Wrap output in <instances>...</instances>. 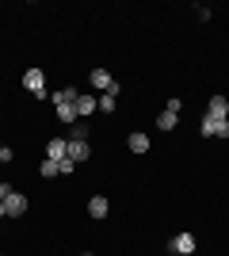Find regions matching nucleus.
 Segmentation results:
<instances>
[{"mask_svg":"<svg viewBox=\"0 0 229 256\" xmlns=\"http://www.w3.org/2000/svg\"><path fill=\"white\" fill-rule=\"evenodd\" d=\"M38 176H42V180H54V176H61V172H57L54 160H42V164H38Z\"/></svg>","mask_w":229,"mask_h":256,"instance_id":"nucleus-15","label":"nucleus"},{"mask_svg":"<svg viewBox=\"0 0 229 256\" xmlns=\"http://www.w3.org/2000/svg\"><path fill=\"white\" fill-rule=\"evenodd\" d=\"M11 160H15V153H11L8 146H4V150H0V164H11Z\"/></svg>","mask_w":229,"mask_h":256,"instance_id":"nucleus-20","label":"nucleus"},{"mask_svg":"<svg viewBox=\"0 0 229 256\" xmlns=\"http://www.w3.org/2000/svg\"><path fill=\"white\" fill-rule=\"evenodd\" d=\"M65 142H69L65 157L73 160V164H84V160L92 157V150H88V142H84V138H65Z\"/></svg>","mask_w":229,"mask_h":256,"instance_id":"nucleus-4","label":"nucleus"},{"mask_svg":"<svg viewBox=\"0 0 229 256\" xmlns=\"http://www.w3.org/2000/svg\"><path fill=\"white\" fill-rule=\"evenodd\" d=\"M0 218H8V214H4V203H0Z\"/></svg>","mask_w":229,"mask_h":256,"instance_id":"nucleus-22","label":"nucleus"},{"mask_svg":"<svg viewBox=\"0 0 229 256\" xmlns=\"http://www.w3.org/2000/svg\"><path fill=\"white\" fill-rule=\"evenodd\" d=\"M168 248H172V252L191 256V252H195V234H176L172 241H168Z\"/></svg>","mask_w":229,"mask_h":256,"instance_id":"nucleus-6","label":"nucleus"},{"mask_svg":"<svg viewBox=\"0 0 229 256\" xmlns=\"http://www.w3.org/2000/svg\"><path fill=\"white\" fill-rule=\"evenodd\" d=\"M214 138H229V118H218V126H214Z\"/></svg>","mask_w":229,"mask_h":256,"instance_id":"nucleus-18","label":"nucleus"},{"mask_svg":"<svg viewBox=\"0 0 229 256\" xmlns=\"http://www.w3.org/2000/svg\"><path fill=\"white\" fill-rule=\"evenodd\" d=\"M73 107H76V115H80V118H88V115H96V111H99V107H96V96H88V92H76Z\"/></svg>","mask_w":229,"mask_h":256,"instance_id":"nucleus-5","label":"nucleus"},{"mask_svg":"<svg viewBox=\"0 0 229 256\" xmlns=\"http://www.w3.org/2000/svg\"><path fill=\"white\" fill-rule=\"evenodd\" d=\"M80 256H92V252H80Z\"/></svg>","mask_w":229,"mask_h":256,"instance_id":"nucleus-23","label":"nucleus"},{"mask_svg":"<svg viewBox=\"0 0 229 256\" xmlns=\"http://www.w3.org/2000/svg\"><path fill=\"white\" fill-rule=\"evenodd\" d=\"M115 100H119V92H99V96H96V107L103 111V115H111V111H115Z\"/></svg>","mask_w":229,"mask_h":256,"instance_id":"nucleus-11","label":"nucleus"},{"mask_svg":"<svg viewBox=\"0 0 229 256\" xmlns=\"http://www.w3.org/2000/svg\"><path fill=\"white\" fill-rule=\"evenodd\" d=\"M54 111H57V118H61V122H65V126H73L76 118H80V115H76V107H73V104H57Z\"/></svg>","mask_w":229,"mask_h":256,"instance_id":"nucleus-12","label":"nucleus"},{"mask_svg":"<svg viewBox=\"0 0 229 256\" xmlns=\"http://www.w3.org/2000/svg\"><path fill=\"white\" fill-rule=\"evenodd\" d=\"M107 210H111L107 195H92V199H88V214H92V218H107Z\"/></svg>","mask_w":229,"mask_h":256,"instance_id":"nucleus-9","label":"nucleus"},{"mask_svg":"<svg viewBox=\"0 0 229 256\" xmlns=\"http://www.w3.org/2000/svg\"><path fill=\"white\" fill-rule=\"evenodd\" d=\"M176 122H180L176 111H161V115H157V130H176Z\"/></svg>","mask_w":229,"mask_h":256,"instance_id":"nucleus-13","label":"nucleus"},{"mask_svg":"<svg viewBox=\"0 0 229 256\" xmlns=\"http://www.w3.org/2000/svg\"><path fill=\"white\" fill-rule=\"evenodd\" d=\"M73 168H76V164H73V160H69V157H65V160H57V172H61V176H69V172H73Z\"/></svg>","mask_w":229,"mask_h":256,"instance_id":"nucleus-19","label":"nucleus"},{"mask_svg":"<svg viewBox=\"0 0 229 256\" xmlns=\"http://www.w3.org/2000/svg\"><path fill=\"white\" fill-rule=\"evenodd\" d=\"M126 146H130V153H149V134H142V130H134L130 138H126Z\"/></svg>","mask_w":229,"mask_h":256,"instance_id":"nucleus-10","label":"nucleus"},{"mask_svg":"<svg viewBox=\"0 0 229 256\" xmlns=\"http://www.w3.org/2000/svg\"><path fill=\"white\" fill-rule=\"evenodd\" d=\"M8 195H11V184H8V180H0V203H4Z\"/></svg>","mask_w":229,"mask_h":256,"instance_id":"nucleus-21","label":"nucleus"},{"mask_svg":"<svg viewBox=\"0 0 229 256\" xmlns=\"http://www.w3.org/2000/svg\"><path fill=\"white\" fill-rule=\"evenodd\" d=\"M23 88H27L34 100H46V73L42 69H27V73H23Z\"/></svg>","mask_w":229,"mask_h":256,"instance_id":"nucleus-1","label":"nucleus"},{"mask_svg":"<svg viewBox=\"0 0 229 256\" xmlns=\"http://www.w3.org/2000/svg\"><path fill=\"white\" fill-rule=\"evenodd\" d=\"M27 206H31V203H27V195L11 188V195L4 199V214H8V218H23V214H27Z\"/></svg>","mask_w":229,"mask_h":256,"instance_id":"nucleus-2","label":"nucleus"},{"mask_svg":"<svg viewBox=\"0 0 229 256\" xmlns=\"http://www.w3.org/2000/svg\"><path fill=\"white\" fill-rule=\"evenodd\" d=\"M214 126H218V118L203 115V122H199V134H207V138H214Z\"/></svg>","mask_w":229,"mask_h":256,"instance_id":"nucleus-16","label":"nucleus"},{"mask_svg":"<svg viewBox=\"0 0 229 256\" xmlns=\"http://www.w3.org/2000/svg\"><path fill=\"white\" fill-rule=\"evenodd\" d=\"M73 100H76V88H57L54 92V107L57 104H73Z\"/></svg>","mask_w":229,"mask_h":256,"instance_id":"nucleus-14","label":"nucleus"},{"mask_svg":"<svg viewBox=\"0 0 229 256\" xmlns=\"http://www.w3.org/2000/svg\"><path fill=\"white\" fill-rule=\"evenodd\" d=\"M0 150H4V142H0Z\"/></svg>","mask_w":229,"mask_h":256,"instance_id":"nucleus-24","label":"nucleus"},{"mask_svg":"<svg viewBox=\"0 0 229 256\" xmlns=\"http://www.w3.org/2000/svg\"><path fill=\"white\" fill-rule=\"evenodd\" d=\"M84 134H88V122H80V118H76L73 126H69V134H65V138H84Z\"/></svg>","mask_w":229,"mask_h":256,"instance_id":"nucleus-17","label":"nucleus"},{"mask_svg":"<svg viewBox=\"0 0 229 256\" xmlns=\"http://www.w3.org/2000/svg\"><path fill=\"white\" fill-rule=\"evenodd\" d=\"M88 80H92V88H99V92H119V80H115L107 69H92Z\"/></svg>","mask_w":229,"mask_h":256,"instance_id":"nucleus-3","label":"nucleus"},{"mask_svg":"<svg viewBox=\"0 0 229 256\" xmlns=\"http://www.w3.org/2000/svg\"><path fill=\"white\" fill-rule=\"evenodd\" d=\"M207 115H210V118H229V100H226V96H210Z\"/></svg>","mask_w":229,"mask_h":256,"instance_id":"nucleus-8","label":"nucleus"},{"mask_svg":"<svg viewBox=\"0 0 229 256\" xmlns=\"http://www.w3.org/2000/svg\"><path fill=\"white\" fill-rule=\"evenodd\" d=\"M65 150H69L65 138H50V142H46V160H54V164H57V160H65Z\"/></svg>","mask_w":229,"mask_h":256,"instance_id":"nucleus-7","label":"nucleus"}]
</instances>
